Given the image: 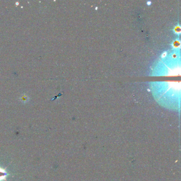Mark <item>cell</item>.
I'll return each mask as SVG.
<instances>
[{"label": "cell", "mask_w": 181, "mask_h": 181, "mask_svg": "<svg viewBox=\"0 0 181 181\" xmlns=\"http://www.w3.org/2000/svg\"><path fill=\"white\" fill-rule=\"evenodd\" d=\"M19 100L22 103L26 104L27 103L29 102L30 97L27 95L23 94L21 95L19 97Z\"/></svg>", "instance_id": "obj_1"}]
</instances>
